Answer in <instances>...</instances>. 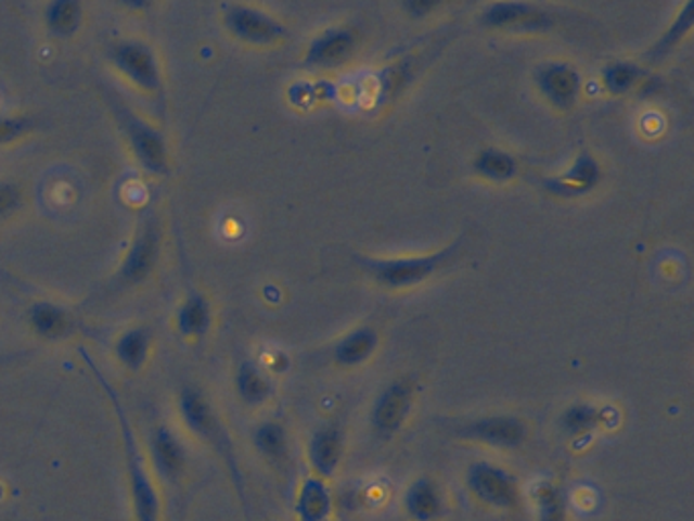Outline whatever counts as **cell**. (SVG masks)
I'll return each instance as SVG.
<instances>
[{"instance_id":"cell-1","label":"cell","mask_w":694,"mask_h":521,"mask_svg":"<svg viewBox=\"0 0 694 521\" xmlns=\"http://www.w3.org/2000/svg\"><path fill=\"white\" fill-rule=\"evenodd\" d=\"M80 355L86 358V363L92 367V371L97 374L102 390L106 391L108 399L115 406L116 418L120 423V432H123V446H125V467H127V483H129V495H131L132 516L134 521H162V497L155 485V479L151 474L150 467L145 462V456L141 453L132 425L129 418L125 414V407L120 404L118 395H116L113 385L106 381V377L100 373L99 367L94 365L92 357L80 351Z\"/></svg>"},{"instance_id":"cell-2","label":"cell","mask_w":694,"mask_h":521,"mask_svg":"<svg viewBox=\"0 0 694 521\" xmlns=\"http://www.w3.org/2000/svg\"><path fill=\"white\" fill-rule=\"evenodd\" d=\"M118 127L127 137V143L132 149L137 162L141 163L151 174H166L167 171V143L164 135L153 129L150 123L139 118L120 102H113Z\"/></svg>"},{"instance_id":"cell-3","label":"cell","mask_w":694,"mask_h":521,"mask_svg":"<svg viewBox=\"0 0 694 521\" xmlns=\"http://www.w3.org/2000/svg\"><path fill=\"white\" fill-rule=\"evenodd\" d=\"M178 411L183 425L198 439L210 442L220 455L227 456L231 460L232 471L236 474L239 471L232 462L231 442L222 423L218 422L210 402L204 397V393L196 387H183L178 397Z\"/></svg>"},{"instance_id":"cell-4","label":"cell","mask_w":694,"mask_h":521,"mask_svg":"<svg viewBox=\"0 0 694 521\" xmlns=\"http://www.w3.org/2000/svg\"><path fill=\"white\" fill-rule=\"evenodd\" d=\"M108 58L116 69L145 92L162 88V72L153 49L141 41H118L108 49Z\"/></svg>"},{"instance_id":"cell-5","label":"cell","mask_w":694,"mask_h":521,"mask_svg":"<svg viewBox=\"0 0 694 521\" xmlns=\"http://www.w3.org/2000/svg\"><path fill=\"white\" fill-rule=\"evenodd\" d=\"M457 251V244L452 249H447L438 255L430 257H420V259H396V260H367L363 259L364 267L369 271H373L381 283L391 285V288H403V285H412L417 281H424L430 276L432 271H436V267H440L445 260Z\"/></svg>"},{"instance_id":"cell-6","label":"cell","mask_w":694,"mask_h":521,"mask_svg":"<svg viewBox=\"0 0 694 521\" xmlns=\"http://www.w3.org/2000/svg\"><path fill=\"white\" fill-rule=\"evenodd\" d=\"M468 487L479 497L480 501L512 509L519 504L517 481L503 469H497L487 462H477L468 469Z\"/></svg>"},{"instance_id":"cell-7","label":"cell","mask_w":694,"mask_h":521,"mask_svg":"<svg viewBox=\"0 0 694 521\" xmlns=\"http://www.w3.org/2000/svg\"><path fill=\"white\" fill-rule=\"evenodd\" d=\"M224 23H227V29L234 37H239L247 43H255V46L273 43L285 35V29L275 18L265 15L253 7H245V4L227 7Z\"/></svg>"},{"instance_id":"cell-8","label":"cell","mask_w":694,"mask_h":521,"mask_svg":"<svg viewBox=\"0 0 694 521\" xmlns=\"http://www.w3.org/2000/svg\"><path fill=\"white\" fill-rule=\"evenodd\" d=\"M157 259H159V230L153 223H147L134 237L131 249L123 260L118 277L125 283L134 285L151 276Z\"/></svg>"},{"instance_id":"cell-9","label":"cell","mask_w":694,"mask_h":521,"mask_svg":"<svg viewBox=\"0 0 694 521\" xmlns=\"http://www.w3.org/2000/svg\"><path fill=\"white\" fill-rule=\"evenodd\" d=\"M151 460L153 469L166 481L178 483L185 471V448L178 434L167 428L157 425L151 434Z\"/></svg>"},{"instance_id":"cell-10","label":"cell","mask_w":694,"mask_h":521,"mask_svg":"<svg viewBox=\"0 0 694 521\" xmlns=\"http://www.w3.org/2000/svg\"><path fill=\"white\" fill-rule=\"evenodd\" d=\"M412 404V390L406 381H397L381 393L375 409L373 423L381 436H391L406 422V416Z\"/></svg>"},{"instance_id":"cell-11","label":"cell","mask_w":694,"mask_h":521,"mask_svg":"<svg viewBox=\"0 0 694 521\" xmlns=\"http://www.w3.org/2000/svg\"><path fill=\"white\" fill-rule=\"evenodd\" d=\"M483 23L491 25V27H548L550 25V16L542 13L538 7L524 4V2H499L491 4L485 13H483Z\"/></svg>"},{"instance_id":"cell-12","label":"cell","mask_w":694,"mask_h":521,"mask_svg":"<svg viewBox=\"0 0 694 521\" xmlns=\"http://www.w3.org/2000/svg\"><path fill=\"white\" fill-rule=\"evenodd\" d=\"M464 434L480 440V442L493 444V446L513 448V446L522 444V440L526 436V430H524V423L515 418L496 416V418H485L479 422L471 423L464 430Z\"/></svg>"},{"instance_id":"cell-13","label":"cell","mask_w":694,"mask_h":521,"mask_svg":"<svg viewBox=\"0 0 694 521\" xmlns=\"http://www.w3.org/2000/svg\"><path fill=\"white\" fill-rule=\"evenodd\" d=\"M538 84H540L545 97L550 98L554 104L568 106L575 102V98L579 94L580 78L573 67L554 64L548 65L540 72Z\"/></svg>"},{"instance_id":"cell-14","label":"cell","mask_w":694,"mask_h":521,"mask_svg":"<svg viewBox=\"0 0 694 521\" xmlns=\"http://www.w3.org/2000/svg\"><path fill=\"white\" fill-rule=\"evenodd\" d=\"M599 181V165L589 153H582L563 178H554L545 186L556 194L575 195L589 192Z\"/></svg>"},{"instance_id":"cell-15","label":"cell","mask_w":694,"mask_h":521,"mask_svg":"<svg viewBox=\"0 0 694 521\" xmlns=\"http://www.w3.org/2000/svg\"><path fill=\"white\" fill-rule=\"evenodd\" d=\"M150 351L151 332L143 326L125 330L115 342L116 358L129 371H139L147 363Z\"/></svg>"},{"instance_id":"cell-16","label":"cell","mask_w":694,"mask_h":521,"mask_svg":"<svg viewBox=\"0 0 694 521\" xmlns=\"http://www.w3.org/2000/svg\"><path fill=\"white\" fill-rule=\"evenodd\" d=\"M340 453H343V436H340V430L329 425V428H322L318 430L310 444V460H312V467L316 472L329 476L334 472V469L338 467V460H340Z\"/></svg>"},{"instance_id":"cell-17","label":"cell","mask_w":694,"mask_h":521,"mask_svg":"<svg viewBox=\"0 0 694 521\" xmlns=\"http://www.w3.org/2000/svg\"><path fill=\"white\" fill-rule=\"evenodd\" d=\"M213 325V309L202 293H190L178 309V330L188 339H200Z\"/></svg>"},{"instance_id":"cell-18","label":"cell","mask_w":694,"mask_h":521,"mask_svg":"<svg viewBox=\"0 0 694 521\" xmlns=\"http://www.w3.org/2000/svg\"><path fill=\"white\" fill-rule=\"evenodd\" d=\"M406 509L415 521H432L440 516L442 497L430 479L415 481L406 495Z\"/></svg>"},{"instance_id":"cell-19","label":"cell","mask_w":694,"mask_h":521,"mask_svg":"<svg viewBox=\"0 0 694 521\" xmlns=\"http://www.w3.org/2000/svg\"><path fill=\"white\" fill-rule=\"evenodd\" d=\"M332 509L331 493L320 479H308L299 488L298 511L299 521H326Z\"/></svg>"},{"instance_id":"cell-20","label":"cell","mask_w":694,"mask_h":521,"mask_svg":"<svg viewBox=\"0 0 694 521\" xmlns=\"http://www.w3.org/2000/svg\"><path fill=\"white\" fill-rule=\"evenodd\" d=\"M29 325L43 339H60L69 330V314L62 306L51 302H37L29 309Z\"/></svg>"},{"instance_id":"cell-21","label":"cell","mask_w":694,"mask_h":521,"mask_svg":"<svg viewBox=\"0 0 694 521\" xmlns=\"http://www.w3.org/2000/svg\"><path fill=\"white\" fill-rule=\"evenodd\" d=\"M352 46H355V37L350 31L338 29V31L324 33L312 43V48L308 51V58H306V64L324 65L340 62L352 49Z\"/></svg>"},{"instance_id":"cell-22","label":"cell","mask_w":694,"mask_h":521,"mask_svg":"<svg viewBox=\"0 0 694 521\" xmlns=\"http://www.w3.org/2000/svg\"><path fill=\"white\" fill-rule=\"evenodd\" d=\"M46 25L53 35L67 37L82 23V4L76 0H55L46 9Z\"/></svg>"},{"instance_id":"cell-23","label":"cell","mask_w":694,"mask_h":521,"mask_svg":"<svg viewBox=\"0 0 694 521\" xmlns=\"http://www.w3.org/2000/svg\"><path fill=\"white\" fill-rule=\"evenodd\" d=\"M236 391L245 404L259 406L271 395V385L255 365L243 363L236 373Z\"/></svg>"},{"instance_id":"cell-24","label":"cell","mask_w":694,"mask_h":521,"mask_svg":"<svg viewBox=\"0 0 694 521\" xmlns=\"http://www.w3.org/2000/svg\"><path fill=\"white\" fill-rule=\"evenodd\" d=\"M377 346V334L371 328H361L352 332L345 341L336 346L334 357L343 365H359L369 357Z\"/></svg>"},{"instance_id":"cell-25","label":"cell","mask_w":694,"mask_h":521,"mask_svg":"<svg viewBox=\"0 0 694 521\" xmlns=\"http://www.w3.org/2000/svg\"><path fill=\"white\" fill-rule=\"evenodd\" d=\"M253 442L257 450L271 462H282L287 455V436L280 423L265 422L255 430Z\"/></svg>"},{"instance_id":"cell-26","label":"cell","mask_w":694,"mask_h":521,"mask_svg":"<svg viewBox=\"0 0 694 521\" xmlns=\"http://www.w3.org/2000/svg\"><path fill=\"white\" fill-rule=\"evenodd\" d=\"M475 167L483 176L493 179H510L515 174V162L512 157L496 149L483 151L475 162Z\"/></svg>"},{"instance_id":"cell-27","label":"cell","mask_w":694,"mask_h":521,"mask_svg":"<svg viewBox=\"0 0 694 521\" xmlns=\"http://www.w3.org/2000/svg\"><path fill=\"white\" fill-rule=\"evenodd\" d=\"M599 422H601V414L596 411L595 407L587 406V404L568 407L563 416L564 430L575 436L591 432L593 428L599 425Z\"/></svg>"},{"instance_id":"cell-28","label":"cell","mask_w":694,"mask_h":521,"mask_svg":"<svg viewBox=\"0 0 694 521\" xmlns=\"http://www.w3.org/2000/svg\"><path fill=\"white\" fill-rule=\"evenodd\" d=\"M538 511H540V521H564L563 497L558 493V488L552 487L550 483H544L538 488Z\"/></svg>"},{"instance_id":"cell-29","label":"cell","mask_w":694,"mask_h":521,"mask_svg":"<svg viewBox=\"0 0 694 521\" xmlns=\"http://www.w3.org/2000/svg\"><path fill=\"white\" fill-rule=\"evenodd\" d=\"M693 13H694V4H686V9H684V13L678 16L677 21H674V25L670 27V31L666 33L664 37L660 39V43L654 48V55L656 58H660L664 55L666 51H670V48H674L677 46V41H680L682 37H684V33L691 29V25H693Z\"/></svg>"},{"instance_id":"cell-30","label":"cell","mask_w":694,"mask_h":521,"mask_svg":"<svg viewBox=\"0 0 694 521\" xmlns=\"http://www.w3.org/2000/svg\"><path fill=\"white\" fill-rule=\"evenodd\" d=\"M635 78H638V67L633 64H626V62L609 65L603 76L605 86L615 94H621V92L629 90Z\"/></svg>"},{"instance_id":"cell-31","label":"cell","mask_w":694,"mask_h":521,"mask_svg":"<svg viewBox=\"0 0 694 521\" xmlns=\"http://www.w3.org/2000/svg\"><path fill=\"white\" fill-rule=\"evenodd\" d=\"M31 127V120L25 116H0V145L17 141Z\"/></svg>"},{"instance_id":"cell-32","label":"cell","mask_w":694,"mask_h":521,"mask_svg":"<svg viewBox=\"0 0 694 521\" xmlns=\"http://www.w3.org/2000/svg\"><path fill=\"white\" fill-rule=\"evenodd\" d=\"M18 204H21V190L17 186L9 181H0V220L11 212L17 211Z\"/></svg>"},{"instance_id":"cell-33","label":"cell","mask_w":694,"mask_h":521,"mask_svg":"<svg viewBox=\"0 0 694 521\" xmlns=\"http://www.w3.org/2000/svg\"><path fill=\"white\" fill-rule=\"evenodd\" d=\"M432 7H434V4H430V2H428V4H420V2H417V4H415V2L408 4V9H412L413 13H417V15L424 13V11H430Z\"/></svg>"}]
</instances>
